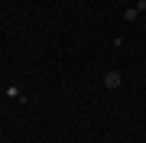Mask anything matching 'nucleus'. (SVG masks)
Returning a JSON list of instances; mask_svg holds the SVG:
<instances>
[{
    "instance_id": "obj_1",
    "label": "nucleus",
    "mask_w": 146,
    "mask_h": 143,
    "mask_svg": "<svg viewBox=\"0 0 146 143\" xmlns=\"http://www.w3.org/2000/svg\"><path fill=\"white\" fill-rule=\"evenodd\" d=\"M104 85L107 88H120V85H123V75H120V72H107L104 75Z\"/></svg>"
},
{
    "instance_id": "obj_2",
    "label": "nucleus",
    "mask_w": 146,
    "mask_h": 143,
    "mask_svg": "<svg viewBox=\"0 0 146 143\" xmlns=\"http://www.w3.org/2000/svg\"><path fill=\"white\" fill-rule=\"evenodd\" d=\"M7 94H10V98H16V101H26V98L20 94V88H16V85H10V88H7Z\"/></svg>"
},
{
    "instance_id": "obj_3",
    "label": "nucleus",
    "mask_w": 146,
    "mask_h": 143,
    "mask_svg": "<svg viewBox=\"0 0 146 143\" xmlns=\"http://www.w3.org/2000/svg\"><path fill=\"white\" fill-rule=\"evenodd\" d=\"M136 16H140V10H136V7H130V10H127V13H123V20H130V23H133V20H136Z\"/></svg>"
}]
</instances>
